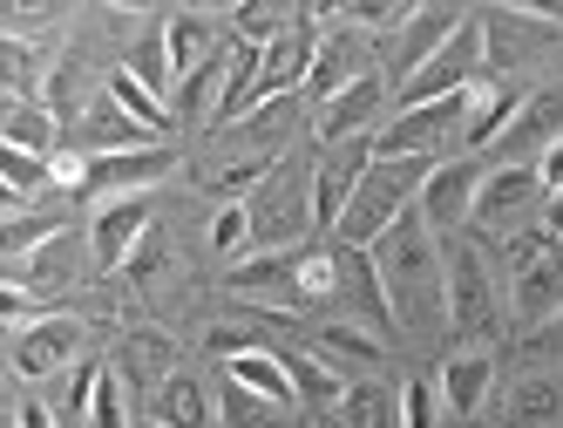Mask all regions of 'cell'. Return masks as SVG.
Listing matches in <instances>:
<instances>
[{"label": "cell", "mask_w": 563, "mask_h": 428, "mask_svg": "<svg viewBox=\"0 0 563 428\" xmlns=\"http://www.w3.org/2000/svg\"><path fill=\"white\" fill-rule=\"evenodd\" d=\"M468 109H475V89L449 96V102H428V109H394V123L374 130V157H408V164H428L449 136L468 130Z\"/></svg>", "instance_id": "5b68a950"}, {"label": "cell", "mask_w": 563, "mask_h": 428, "mask_svg": "<svg viewBox=\"0 0 563 428\" xmlns=\"http://www.w3.org/2000/svg\"><path fill=\"white\" fill-rule=\"evenodd\" d=\"M82 347H89L82 320L48 314V320H34V327H21V333H14V367H21L27 381H34V374H62V367L82 361Z\"/></svg>", "instance_id": "8fae6325"}, {"label": "cell", "mask_w": 563, "mask_h": 428, "mask_svg": "<svg viewBox=\"0 0 563 428\" xmlns=\"http://www.w3.org/2000/svg\"><path fill=\"white\" fill-rule=\"evenodd\" d=\"M374 265H380V286H387V314L408 333H428V327L449 320V252L434 245V224L421 211H408L374 245Z\"/></svg>", "instance_id": "6da1fadb"}, {"label": "cell", "mask_w": 563, "mask_h": 428, "mask_svg": "<svg viewBox=\"0 0 563 428\" xmlns=\"http://www.w3.org/2000/svg\"><path fill=\"white\" fill-rule=\"evenodd\" d=\"M482 164H441V171H428V184H421V218L434 224V231H455L462 218H475V190H482Z\"/></svg>", "instance_id": "2e32d148"}, {"label": "cell", "mask_w": 563, "mask_h": 428, "mask_svg": "<svg viewBox=\"0 0 563 428\" xmlns=\"http://www.w3.org/2000/svg\"><path fill=\"white\" fill-rule=\"evenodd\" d=\"M143 239H150V190H143V198H109L96 211V224H89V245H96L102 272H130Z\"/></svg>", "instance_id": "4fadbf2b"}, {"label": "cell", "mask_w": 563, "mask_h": 428, "mask_svg": "<svg viewBox=\"0 0 563 428\" xmlns=\"http://www.w3.org/2000/svg\"><path fill=\"white\" fill-rule=\"evenodd\" d=\"M156 265H164V245L143 239V245H136V259H130V272H136V279H156Z\"/></svg>", "instance_id": "60d3db41"}, {"label": "cell", "mask_w": 563, "mask_h": 428, "mask_svg": "<svg viewBox=\"0 0 563 428\" xmlns=\"http://www.w3.org/2000/svg\"><path fill=\"white\" fill-rule=\"evenodd\" d=\"M48 177L62 190H89V157H82V150H62V157H48Z\"/></svg>", "instance_id": "ab89813d"}, {"label": "cell", "mask_w": 563, "mask_h": 428, "mask_svg": "<svg viewBox=\"0 0 563 428\" xmlns=\"http://www.w3.org/2000/svg\"><path fill=\"white\" fill-rule=\"evenodd\" d=\"M164 42H170V62H177V83H190L197 68H211L224 48H218V34H211V21L205 14H177L170 28H164Z\"/></svg>", "instance_id": "d4e9b609"}, {"label": "cell", "mask_w": 563, "mask_h": 428, "mask_svg": "<svg viewBox=\"0 0 563 428\" xmlns=\"http://www.w3.org/2000/svg\"><path fill=\"white\" fill-rule=\"evenodd\" d=\"M455 34H462V14H455V8H415V21L400 28V42H394V75H400V89H408L415 75L455 42Z\"/></svg>", "instance_id": "e0dca14e"}, {"label": "cell", "mask_w": 563, "mask_h": 428, "mask_svg": "<svg viewBox=\"0 0 563 428\" xmlns=\"http://www.w3.org/2000/svg\"><path fill=\"white\" fill-rule=\"evenodd\" d=\"M434 387H441V415H455V421L482 415V402L496 395V354L489 347H455V354L441 361Z\"/></svg>", "instance_id": "5bb4252c"}, {"label": "cell", "mask_w": 563, "mask_h": 428, "mask_svg": "<svg viewBox=\"0 0 563 428\" xmlns=\"http://www.w3.org/2000/svg\"><path fill=\"white\" fill-rule=\"evenodd\" d=\"M360 62H367V42H360V34H327V42H319V55H312V75H306V96L319 102V109H327L340 89H353L360 83V75H367V68H360Z\"/></svg>", "instance_id": "d6986e66"}, {"label": "cell", "mask_w": 563, "mask_h": 428, "mask_svg": "<svg viewBox=\"0 0 563 428\" xmlns=\"http://www.w3.org/2000/svg\"><path fill=\"white\" fill-rule=\"evenodd\" d=\"M556 143H563V83L522 96L516 123H509V136H503L496 150H503V164H543Z\"/></svg>", "instance_id": "9c48e42d"}, {"label": "cell", "mask_w": 563, "mask_h": 428, "mask_svg": "<svg viewBox=\"0 0 563 428\" xmlns=\"http://www.w3.org/2000/svg\"><path fill=\"white\" fill-rule=\"evenodd\" d=\"M441 421V387L434 381H408L400 387V428H434Z\"/></svg>", "instance_id": "74e56055"}, {"label": "cell", "mask_w": 563, "mask_h": 428, "mask_svg": "<svg viewBox=\"0 0 563 428\" xmlns=\"http://www.w3.org/2000/svg\"><path fill=\"white\" fill-rule=\"evenodd\" d=\"M516 109H522V96H516L509 83H475V109H468L462 143H468V150L503 143V136H509V123H516Z\"/></svg>", "instance_id": "603a6c76"}, {"label": "cell", "mask_w": 563, "mask_h": 428, "mask_svg": "<svg viewBox=\"0 0 563 428\" xmlns=\"http://www.w3.org/2000/svg\"><path fill=\"white\" fill-rule=\"evenodd\" d=\"M123 68L136 75L143 89H156V96H164V89L177 83V62H170V42H164V34H143V42H136V55H130Z\"/></svg>", "instance_id": "d6a6232c"}, {"label": "cell", "mask_w": 563, "mask_h": 428, "mask_svg": "<svg viewBox=\"0 0 563 428\" xmlns=\"http://www.w3.org/2000/svg\"><path fill=\"white\" fill-rule=\"evenodd\" d=\"M503 327V293L482 245H449V333L462 347H489Z\"/></svg>", "instance_id": "3957f363"}, {"label": "cell", "mask_w": 563, "mask_h": 428, "mask_svg": "<svg viewBox=\"0 0 563 428\" xmlns=\"http://www.w3.org/2000/svg\"><path fill=\"white\" fill-rule=\"evenodd\" d=\"M306 224H312V177L272 171L265 190L252 198V245L258 252H299Z\"/></svg>", "instance_id": "8992f818"}, {"label": "cell", "mask_w": 563, "mask_h": 428, "mask_svg": "<svg viewBox=\"0 0 563 428\" xmlns=\"http://www.w3.org/2000/svg\"><path fill=\"white\" fill-rule=\"evenodd\" d=\"M218 421L224 428H286V408H272L265 395H252V387H238L224 374V387H218Z\"/></svg>", "instance_id": "4dcf8cb0"}, {"label": "cell", "mask_w": 563, "mask_h": 428, "mask_svg": "<svg viewBox=\"0 0 563 428\" xmlns=\"http://www.w3.org/2000/svg\"><path fill=\"white\" fill-rule=\"evenodd\" d=\"M211 96L224 102V55H218L211 68H197L190 83L177 89V116H205V109H211Z\"/></svg>", "instance_id": "8d00e7d4"}, {"label": "cell", "mask_w": 563, "mask_h": 428, "mask_svg": "<svg viewBox=\"0 0 563 428\" xmlns=\"http://www.w3.org/2000/svg\"><path fill=\"white\" fill-rule=\"evenodd\" d=\"M231 299H252L265 314H299L306 306V286H299V252H258L252 265H231Z\"/></svg>", "instance_id": "ba28073f"}, {"label": "cell", "mask_w": 563, "mask_h": 428, "mask_svg": "<svg viewBox=\"0 0 563 428\" xmlns=\"http://www.w3.org/2000/svg\"><path fill=\"white\" fill-rule=\"evenodd\" d=\"M150 428H170V421H150Z\"/></svg>", "instance_id": "f6af8a7d"}, {"label": "cell", "mask_w": 563, "mask_h": 428, "mask_svg": "<svg viewBox=\"0 0 563 428\" xmlns=\"http://www.w3.org/2000/svg\"><path fill=\"white\" fill-rule=\"evenodd\" d=\"M286 374L299 387V402H312V408H340L346 402V374L327 367L319 354H286Z\"/></svg>", "instance_id": "f546056e"}, {"label": "cell", "mask_w": 563, "mask_h": 428, "mask_svg": "<svg viewBox=\"0 0 563 428\" xmlns=\"http://www.w3.org/2000/svg\"><path fill=\"white\" fill-rule=\"evenodd\" d=\"M543 198H550V190H543L537 164H496L489 177H482V190H475V218L482 224H509V218H522Z\"/></svg>", "instance_id": "9a60e30c"}, {"label": "cell", "mask_w": 563, "mask_h": 428, "mask_svg": "<svg viewBox=\"0 0 563 428\" xmlns=\"http://www.w3.org/2000/svg\"><path fill=\"white\" fill-rule=\"evenodd\" d=\"M156 177H170V150L150 143V150H115V157H89V190L82 198L109 205V198H143Z\"/></svg>", "instance_id": "7c38bea8"}, {"label": "cell", "mask_w": 563, "mask_h": 428, "mask_svg": "<svg viewBox=\"0 0 563 428\" xmlns=\"http://www.w3.org/2000/svg\"><path fill=\"white\" fill-rule=\"evenodd\" d=\"M224 374H231L238 387H252V395H265L272 408H286V415H292V402H299V387H292V374H286V354H265V347H231V354H224Z\"/></svg>", "instance_id": "ffe728a7"}, {"label": "cell", "mask_w": 563, "mask_h": 428, "mask_svg": "<svg viewBox=\"0 0 563 428\" xmlns=\"http://www.w3.org/2000/svg\"><path fill=\"white\" fill-rule=\"evenodd\" d=\"M156 421L170 428H211V395L197 374H170L164 387H156Z\"/></svg>", "instance_id": "4316f807"}, {"label": "cell", "mask_w": 563, "mask_h": 428, "mask_svg": "<svg viewBox=\"0 0 563 428\" xmlns=\"http://www.w3.org/2000/svg\"><path fill=\"white\" fill-rule=\"evenodd\" d=\"M252 245V205H218V218H211V252L218 259H238Z\"/></svg>", "instance_id": "e575fe53"}, {"label": "cell", "mask_w": 563, "mask_h": 428, "mask_svg": "<svg viewBox=\"0 0 563 428\" xmlns=\"http://www.w3.org/2000/svg\"><path fill=\"white\" fill-rule=\"evenodd\" d=\"M14 428H55V408H42V402H21V408H14Z\"/></svg>", "instance_id": "b9f144b4"}, {"label": "cell", "mask_w": 563, "mask_h": 428, "mask_svg": "<svg viewBox=\"0 0 563 428\" xmlns=\"http://www.w3.org/2000/svg\"><path fill=\"white\" fill-rule=\"evenodd\" d=\"M109 96H115V102H123V109L136 116V123H143L150 136H164V130L177 123V109H170L164 96H156V89H143V83H136V75H130V68H109Z\"/></svg>", "instance_id": "f1b7e54d"}, {"label": "cell", "mask_w": 563, "mask_h": 428, "mask_svg": "<svg viewBox=\"0 0 563 428\" xmlns=\"http://www.w3.org/2000/svg\"><path fill=\"white\" fill-rule=\"evenodd\" d=\"M482 62H489V34H482V21H462V34L449 48H441L408 89H400V109H428V102H449V96H462V89H475V75H482Z\"/></svg>", "instance_id": "52a82bcc"}, {"label": "cell", "mask_w": 563, "mask_h": 428, "mask_svg": "<svg viewBox=\"0 0 563 428\" xmlns=\"http://www.w3.org/2000/svg\"><path fill=\"white\" fill-rule=\"evenodd\" d=\"M89 428H130V395H123V374H115V367H102V381H96Z\"/></svg>", "instance_id": "d590c367"}, {"label": "cell", "mask_w": 563, "mask_h": 428, "mask_svg": "<svg viewBox=\"0 0 563 428\" xmlns=\"http://www.w3.org/2000/svg\"><path fill=\"white\" fill-rule=\"evenodd\" d=\"M150 143H156V136H150L115 96H102V102L82 109V150H89V157H115V150H150Z\"/></svg>", "instance_id": "44dd1931"}, {"label": "cell", "mask_w": 563, "mask_h": 428, "mask_svg": "<svg viewBox=\"0 0 563 428\" xmlns=\"http://www.w3.org/2000/svg\"><path fill=\"white\" fill-rule=\"evenodd\" d=\"M434 164H408V157H374V171L360 177L353 190V205L340 218V245H360V252H374L387 231L408 218L421 205V184H428Z\"/></svg>", "instance_id": "7a4b0ae2"}, {"label": "cell", "mask_w": 563, "mask_h": 428, "mask_svg": "<svg viewBox=\"0 0 563 428\" xmlns=\"http://www.w3.org/2000/svg\"><path fill=\"white\" fill-rule=\"evenodd\" d=\"M550 239H563V198H550Z\"/></svg>", "instance_id": "ee69618b"}, {"label": "cell", "mask_w": 563, "mask_h": 428, "mask_svg": "<svg viewBox=\"0 0 563 428\" xmlns=\"http://www.w3.org/2000/svg\"><path fill=\"white\" fill-rule=\"evenodd\" d=\"M231 130L245 136V143H258V157H272V150L286 143V130H292V96H286V102H265V109H252L245 123H231Z\"/></svg>", "instance_id": "836d02e7"}, {"label": "cell", "mask_w": 563, "mask_h": 428, "mask_svg": "<svg viewBox=\"0 0 563 428\" xmlns=\"http://www.w3.org/2000/svg\"><path fill=\"white\" fill-rule=\"evenodd\" d=\"M340 421L346 428H400V402L387 395V387H346Z\"/></svg>", "instance_id": "1f68e13d"}, {"label": "cell", "mask_w": 563, "mask_h": 428, "mask_svg": "<svg viewBox=\"0 0 563 428\" xmlns=\"http://www.w3.org/2000/svg\"><path fill=\"white\" fill-rule=\"evenodd\" d=\"M503 415L509 428H556L563 421V374H516L509 395H503Z\"/></svg>", "instance_id": "7402d4cb"}, {"label": "cell", "mask_w": 563, "mask_h": 428, "mask_svg": "<svg viewBox=\"0 0 563 428\" xmlns=\"http://www.w3.org/2000/svg\"><path fill=\"white\" fill-rule=\"evenodd\" d=\"M0 143L8 150H27V157H42V150H55V109L48 102H8V116H0Z\"/></svg>", "instance_id": "484cf974"}, {"label": "cell", "mask_w": 563, "mask_h": 428, "mask_svg": "<svg viewBox=\"0 0 563 428\" xmlns=\"http://www.w3.org/2000/svg\"><path fill=\"white\" fill-rule=\"evenodd\" d=\"M312 354L319 361H327V367H360V374H367V367H380V333L374 327H360V320H327V327H319V347H312Z\"/></svg>", "instance_id": "cb8c5ba5"}, {"label": "cell", "mask_w": 563, "mask_h": 428, "mask_svg": "<svg viewBox=\"0 0 563 428\" xmlns=\"http://www.w3.org/2000/svg\"><path fill=\"white\" fill-rule=\"evenodd\" d=\"M537 171H543V190H550V198H563V143L550 150V157H543Z\"/></svg>", "instance_id": "7bdbcfd3"}, {"label": "cell", "mask_w": 563, "mask_h": 428, "mask_svg": "<svg viewBox=\"0 0 563 428\" xmlns=\"http://www.w3.org/2000/svg\"><path fill=\"white\" fill-rule=\"evenodd\" d=\"M68 259H75V245H68V231H62V239L34 245L27 259H8L0 272H8V286H62L68 279Z\"/></svg>", "instance_id": "83f0119b"}, {"label": "cell", "mask_w": 563, "mask_h": 428, "mask_svg": "<svg viewBox=\"0 0 563 428\" xmlns=\"http://www.w3.org/2000/svg\"><path fill=\"white\" fill-rule=\"evenodd\" d=\"M509 272H516V286H509V306H516V320L522 327H550L563 320V239H516L509 245Z\"/></svg>", "instance_id": "277c9868"}, {"label": "cell", "mask_w": 563, "mask_h": 428, "mask_svg": "<svg viewBox=\"0 0 563 428\" xmlns=\"http://www.w3.org/2000/svg\"><path fill=\"white\" fill-rule=\"evenodd\" d=\"M238 42H252V48H272L278 34H286V8H238Z\"/></svg>", "instance_id": "f35d334b"}, {"label": "cell", "mask_w": 563, "mask_h": 428, "mask_svg": "<svg viewBox=\"0 0 563 428\" xmlns=\"http://www.w3.org/2000/svg\"><path fill=\"white\" fill-rule=\"evenodd\" d=\"M367 171H374V143L327 150V164L312 171V224L319 231H340V218H346V205H353V190H360Z\"/></svg>", "instance_id": "30bf717a"}, {"label": "cell", "mask_w": 563, "mask_h": 428, "mask_svg": "<svg viewBox=\"0 0 563 428\" xmlns=\"http://www.w3.org/2000/svg\"><path fill=\"white\" fill-rule=\"evenodd\" d=\"M380 102H387V89H380V75L367 68L353 89H340L327 109H319V143H327V150H340V143H360V130H374Z\"/></svg>", "instance_id": "ac0fdd59"}]
</instances>
